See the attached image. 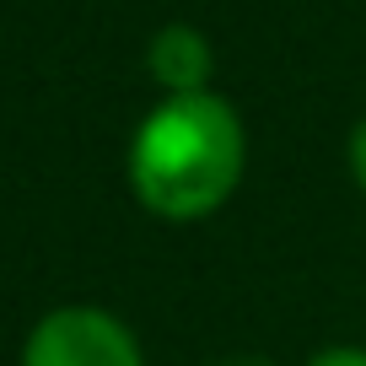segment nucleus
<instances>
[{
  "mask_svg": "<svg viewBox=\"0 0 366 366\" xmlns=\"http://www.w3.org/2000/svg\"><path fill=\"white\" fill-rule=\"evenodd\" d=\"M146 76L162 86V97H189L210 92L216 76V49L194 22H162L146 44Z\"/></svg>",
  "mask_w": 366,
  "mask_h": 366,
  "instance_id": "obj_3",
  "label": "nucleus"
},
{
  "mask_svg": "<svg viewBox=\"0 0 366 366\" xmlns=\"http://www.w3.org/2000/svg\"><path fill=\"white\" fill-rule=\"evenodd\" d=\"M16 366H146L140 334L97 302H59L27 329Z\"/></svg>",
  "mask_w": 366,
  "mask_h": 366,
  "instance_id": "obj_2",
  "label": "nucleus"
},
{
  "mask_svg": "<svg viewBox=\"0 0 366 366\" xmlns=\"http://www.w3.org/2000/svg\"><path fill=\"white\" fill-rule=\"evenodd\" d=\"M302 366H366V345H323Z\"/></svg>",
  "mask_w": 366,
  "mask_h": 366,
  "instance_id": "obj_5",
  "label": "nucleus"
},
{
  "mask_svg": "<svg viewBox=\"0 0 366 366\" xmlns=\"http://www.w3.org/2000/svg\"><path fill=\"white\" fill-rule=\"evenodd\" d=\"M205 366H280L269 355H221V361H205Z\"/></svg>",
  "mask_w": 366,
  "mask_h": 366,
  "instance_id": "obj_6",
  "label": "nucleus"
},
{
  "mask_svg": "<svg viewBox=\"0 0 366 366\" xmlns=\"http://www.w3.org/2000/svg\"><path fill=\"white\" fill-rule=\"evenodd\" d=\"M345 167H350V183L366 199V114L350 124V140H345Z\"/></svg>",
  "mask_w": 366,
  "mask_h": 366,
  "instance_id": "obj_4",
  "label": "nucleus"
},
{
  "mask_svg": "<svg viewBox=\"0 0 366 366\" xmlns=\"http://www.w3.org/2000/svg\"><path fill=\"white\" fill-rule=\"evenodd\" d=\"M248 172V129L221 92L162 97L146 108L124 151L129 194L146 216L194 227L227 210Z\"/></svg>",
  "mask_w": 366,
  "mask_h": 366,
  "instance_id": "obj_1",
  "label": "nucleus"
}]
</instances>
